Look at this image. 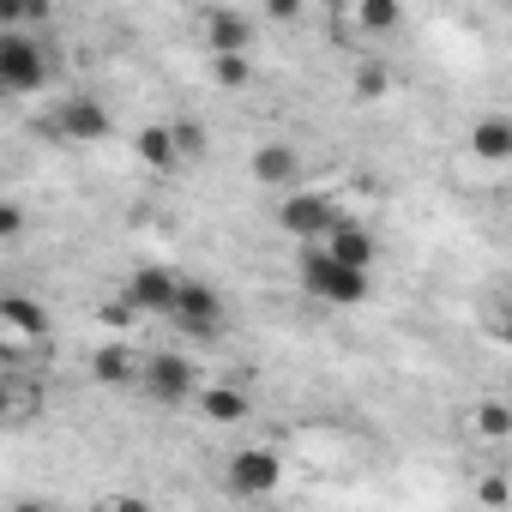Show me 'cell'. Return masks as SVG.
Listing matches in <instances>:
<instances>
[{
	"mask_svg": "<svg viewBox=\"0 0 512 512\" xmlns=\"http://www.w3.org/2000/svg\"><path fill=\"white\" fill-rule=\"evenodd\" d=\"M49 85V49L25 31H0V91H43Z\"/></svg>",
	"mask_w": 512,
	"mask_h": 512,
	"instance_id": "cell-3",
	"label": "cell"
},
{
	"mask_svg": "<svg viewBox=\"0 0 512 512\" xmlns=\"http://www.w3.org/2000/svg\"><path fill=\"white\" fill-rule=\"evenodd\" d=\"M13 512H49V500H19Z\"/></svg>",
	"mask_w": 512,
	"mask_h": 512,
	"instance_id": "cell-26",
	"label": "cell"
},
{
	"mask_svg": "<svg viewBox=\"0 0 512 512\" xmlns=\"http://www.w3.org/2000/svg\"><path fill=\"white\" fill-rule=\"evenodd\" d=\"M470 428H476L482 440H506V434H512V404H494V398L476 404V410H470Z\"/></svg>",
	"mask_w": 512,
	"mask_h": 512,
	"instance_id": "cell-19",
	"label": "cell"
},
{
	"mask_svg": "<svg viewBox=\"0 0 512 512\" xmlns=\"http://www.w3.org/2000/svg\"><path fill=\"white\" fill-rule=\"evenodd\" d=\"M356 25L374 31V37H392V31L404 25V7H398V0H362V7H356Z\"/></svg>",
	"mask_w": 512,
	"mask_h": 512,
	"instance_id": "cell-17",
	"label": "cell"
},
{
	"mask_svg": "<svg viewBox=\"0 0 512 512\" xmlns=\"http://www.w3.org/2000/svg\"><path fill=\"white\" fill-rule=\"evenodd\" d=\"M187 338H217V326H223V302H217V290L211 284H199V278H181V296H175V314H169Z\"/></svg>",
	"mask_w": 512,
	"mask_h": 512,
	"instance_id": "cell-7",
	"label": "cell"
},
{
	"mask_svg": "<svg viewBox=\"0 0 512 512\" xmlns=\"http://www.w3.org/2000/svg\"><path fill=\"white\" fill-rule=\"evenodd\" d=\"M302 290L314 302H326V308H362L374 284H368V272L338 266L326 247H302Z\"/></svg>",
	"mask_w": 512,
	"mask_h": 512,
	"instance_id": "cell-1",
	"label": "cell"
},
{
	"mask_svg": "<svg viewBox=\"0 0 512 512\" xmlns=\"http://www.w3.org/2000/svg\"><path fill=\"white\" fill-rule=\"evenodd\" d=\"M247 169H253V181H260V187L296 193V181H302V151H296L290 139H266V145H253Z\"/></svg>",
	"mask_w": 512,
	"mask_h": 512,
	"instance_id": "cell-9",
	"label": "cell"
},
{
	"mask_svg": "<svg viewBox=\"0 0 512 512\" xmlns=\"http://www.w3.org/2000/svg\"><path fill=\"white\" fill-rule=\"evenodd\" d=\"M139 374H145V362L127 356L121 344H103V350L91 356V380H97V386H115V392H121V386H139Z\"/></svg>",
	"mask_w": 512,
	"mask_h": 512,
	"instance_id": "cell-14",
	"label": "cell"
},
{
	"mask_svg": "<svg viewBox=\"0 0 512 512\" xmlns=\"http://www.w3.org/2000/svg\"><path fill=\"white\" fill-rule=\"evenodd\" d=\"M350 91H356V103H380V97L392 91V67H386V61H362L356 79H350Z\"/></svg>",
	"mask_w": 512,
	"mask_h": 512,
	"instance_id": "cell-18",
	"label": "cell"
},
{
	"mask_svg": "<svg viewBox=\"0 0 512 512\" xmlns=\"http://www.w3.org/2000/svg\"><path fill=\"white\" fill-rule=\"evenodd\" d=\"M55 133L73 139V145H97V139H109V109H103V97H91V91L61 97V109H55Z\"/></svg>",
	"mask_w": 512,
	"mask_h": 512,
	"instance_id": "cell-6",
	"label": "cell"
},
{
	"mask_svg": "<svg viewBox=\"0 0 512 512\" xmlns=\"http://www.w3.org/2000/svg\"><path fill=\"white\" fill-rule=\"evenodd\" d=\"M211 79H217L223 91H241V85L253 79V61H247V55H211Z\"/></svg>",
	"mask_w": 512,
	"mask_h": 512,
	"instance_id": "cell-20",
	"label": "cell"
},
{
	"mask_svg": "<svg viewBox=\"0 0 512 512\" xmlns=\"http://www.w3.org/2000/svg\"><path fill=\"white\" fill-rule=\"evenodd\" d=\"M278 223H284V235H290V241H302V247H326V241L338 235L344 211H338L326 193L296 187V193H284V199H278Z\"/></svg>",
	"mask_w": 512,
	"mask_h": 512,
	"instance_id": "cell-2",
	"label": "cell"
},
{
	"mask_svg": "<svg viewBox=\"0 0 512 512\" xmlns=\"http://www.w3.org/2000/svg\"><path fill=\"white\" fill-rule=\"evenodd\" d=\"M326 253H332V260H338V266H356V272H368V266L380 260V235H374L368 223H356V217H344V223H338V235L326 241Z\"/></svg>",
	"mask_w": 512,
	"mask_h": 512,
	"instance_id": "cell-12",
	"label": "cell"
},
{
	"mask_svg": "<svg viewBox=\"0 0 512 512\" xmlns=\"http://www.w3.org/2000/svg\"><path fill=\"white\" fill-rule=\"evenodd\" d=\"M133 151H139V163H145V169H175V163H181V145H175V127H139V139H133Z\"/></svg>",
	"mask_w": 512,
	"mask_h": 512,
	"instance_id": "cell-16",
	"label": "cell"
},
{
	"mask_svg": "<svg viewBox=\"0 0 512 512\" xmlns=\"http://www.w3.org/2000/svg\"><path fill=\"white\" fill-rule=\"evenodd\" d=\"M278 482H284V458L272 446H235V458L223 464V488L241 500H266L278 494Z\"/></svg>",
	"mask_w": 512,
	"mask_h": 512,
	"instance_id": "cell-4",
	"label": "cell"
},
{
	"mask_svg": "<svg viewBox=\"0 0 512 512\" xmlns=\"http://www.w3.org/2000/svg\"><path fill=\"white\" fill-rule=\"evenodd\" d=\"M139 386H145L157 404H187V398L205 392V374L193 368V356H181V350H157V356H145Z\"/></svg>",
	"mask_w": 512,
	"mask_h": 512,
	"instance_id": "cell-5",
	"label": "cell"
},
{
	"mask_svg": "<svg viewBox=\"0 0 512 512\" xmlns=\"http://www.w3.org/2000/svg\"><path fill=\"white\" fill-rule=\"evenodd\" d=\"M175 296H181V278L169 266H139L127 278V290H121V302L133 314H175Z\"/></svg>",
	"mask_w": 512,
	"mask_h": 512,
	"instance_id": "cell-8",
	"label": "cell"
},
{
	"mask_svg": "<svg viewBox=\"0 0 512 512\" xmlns=\"http://www.w3.org/2000/svg\"><path fill=\"white\" fill-rule=\"evenodd\" d=\"M0 338L7 344H37V338H49V314L31 296H0Z\"/></svg>",
	"mask_w": 512,
	"mask_h": 512,
	"instance_id": "cell-13",
	"label": "cell"
},
{
	"mask_svg": "<svg viewBox=\"0 0 512 512\" xmlns=\"http://www.w3.org/2000/svg\"><path fill=\"white\" fill-rule=\"evenodd\" d=\"M103 512H157V506H151L145 494H115V500H109Z\"/></svg>",
	"mask_w": 512,
	"mask_h": 512,
	"instance_id": "cell-24",
	"label": "cell"
},
{
	"mask_svg": "<svg viewBox=\"0 0 512 512\" xmlns=\"http://www.w3.org/2000/svg\"><path fill=\"white\" fill-rule=\"evenodd\" d=\"M500 344H506V350H512V314H506V320H500Z\"/></svg>",
	"mask_w": 512,
	"mask_h": 512,
	"instance_id": "cell-27",
	"label": "cell"
},
{
	"mask_svg": "<svg viewBox=\"0 0 512 512\" xmlns=\"http://www.w3.org/2000/svg\"><path fill=\"white\" fill-rule=\"evenodd\" d=\"M266 13H272V19H302V0H272Z\"/></svg>",
	"mask_w": 512,
	"mask_h": 512,
	"instance_id": "cell-25",
	"label": "cell"
},
{
	"mask_svg": "<svg viewBox=\"0 0 512 512\" xmlns=\"http://www.w3.org/2000/svg\"><path fill=\"white\" fill-rule=\"evenodd\" d=\"M169 127H175L181 157H199V151H205V121H169Z\"/></svg>",
	"mask_w": 512,
	"mask_h": 512,
	"instance_id": "cell-21",
	"label": "cell"
},
{
	"mask_svg": "<svg viewBox=\"0 0 512 512\" xmlns=\"http://www.w3.org/2000/svg\"><path fill=\"white\" fill-rule=\"evenodd\" d=\"M199 25H205V49L211 55H247L253 49V19L235 13V7H211Z\"/></svg>",
	"mask_w": 512,
	"mask_h": 512,
	"instance_id": "cell-10",
	"label": "cell"
},
{
	"mask_svg": "<svg viewBox=\"0 0 512 512\" xmlns=\"http://www.w3.org/2000/svg\"><path fill=\"white\" fill-rule=\"evenodd\" d=\"M476 500H482V506H506V500H512L506 476H482V482H476Z\"/></svg>",
	"mask_w": 512,
	"mask_h": 512,
	"instance_id": "cell-23",
	"label": "cell"
},
{
	"mask_svg": "<svg viewBox=\"0 0 512 512\" xmlns=\"http://www.w3.org/2000/svg\"><path fill=\"white\" fill-rule=\"evenodd\" d=\"M470 151H476L482 163H506V157H512V115H482V121L470 127Z\"/></svg>",
	"mask_w": 512,
	"mask_h": 512,
	"instance_id": "cell-15",
	"label": "cell"
},
{
	"mask_svg": "<svg viewBox=\"0 0 512 512\" xmlns=\"http://www.w3.org/2000/svg\"><path fill=\"white\" fill-rule=\"evenodd\" d=\"M199 416H205L211 428H241V422L253 416V398H247L235 380H205V392H199Z\"/></svg>",
	"mask_w": 512,
	"mask_h": 512,
	"instance_id": "cell-11",
	"label": "cell"
},
{
	"mask_svg": "<svg viewBox=\"0 0 512 512\" xmlns=\"http://www.w3.org/2000/svg\"><path fill=\"white\" fill-rule=\"evenodd\" d=\"M19 235H25V205L7 199V205H0V241H19Z\"/></svg>",
	"mask_w": 512,
	"mask_h": 512,
	"instance_id": "cell-22",
	"label": "cell"
}]
</instances>
